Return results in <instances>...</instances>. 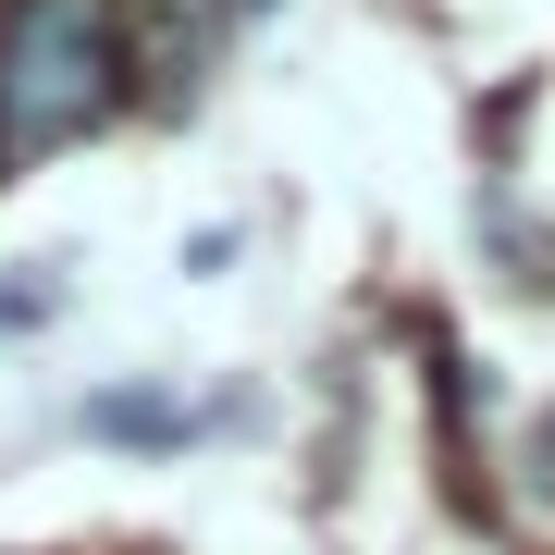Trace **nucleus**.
Returning <instances> with one entry per match:
<instances>
[{"label": "nucleus", "instance_id": "obj_1", "mask_svg": "<svg viewBox=\"0 0 555 555\" xmlns=\"http://www.w3.org/2000/svg\"><path fill=\"white\" fill-rule=\"evenodd\" d=\"M124 25L112 0H13L0 13V160L75 149L87 124H112L124 100Z\"/></svg>", "mask_w": 555, "mask_h": 555}, {"label": "nucleus", "instance_id": "obj_2", "mask_svg": "<svg viewBox=\"0 0 555 555\" xmlns=\"http://www.w3.org/2000/svg\"><path fill=\"white\" fill-rule=\"evenodd\" d=\"M235 13H272V0H235Z\"/></svg>", "mask_w": 555, "mask_h": 555}]
</instances>
